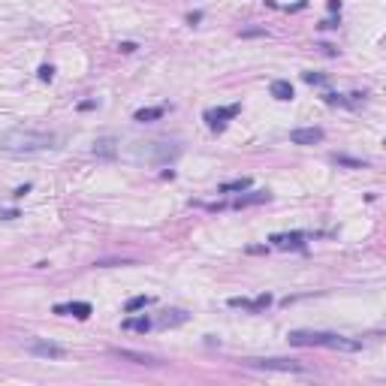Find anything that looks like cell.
Listing matches in <instances>:
<instances>
[{"mask_svg":"<svg viewBox=\"0 0 386 386\" xmlns=\"http://www.w3.org/2000/svg\"><path fill=\"white\" fill-rule=\"evenodd\" d=\"M55 145H58V136L42 133V130H6V133H0V154L25 157V154L52 151Z\"/></svg>","mask_w":386,"mask_h":386,"instance_id":"obj_1","label":"cell"},{"mask_svg":"<svg viewBox=\"0 0 386 386\" xmlns=\"http://www.w3.org/2000/svg\"><path fill=\"white\" fill-rule=\"evenodd\" d=\"M287 341L296 347H329V350H347V353L362 350V341L344 338L338 332H314V329H293Z\"/></svg>","mask_w":386,"mask_h":386,"instance_id":"obj_2","label":"cell"},{"mask_svg":"<svg viewBox=\"0 0 386 386\" xmlns=\"http://www.w3.org/2000/svg\"><path fill=\"white\" fill-rule=\"evenodd\" d=\"M245 368H259V371H293V374H305V365L296 359H245Z\"/></svg>","mask_w":386,"mask_h":386,"instance_id":"obj_3","label":"cell"},{"mask_svg":"<svg viewBox=\"0 0 386 386\" xmlns=\"http://www.w3.org/2000/svg\"><path fill=\"white\" fill-rule=\"evenodd\" d=\"M178 154H181V148L178 145L169 148V142H148L145 148H139V157H145L148 163H169V160H175Z\"/></svg>","mask_w":386,"mask_h":386,"instance_id":"obj_4","label":"cell"},{"mask_svg":"<svg viewBox=\"0 0 386 386\" xmlns=\"http://www.w3.org/2000/svg\"><path fill=\"white\" fill-rule=\"evenodd\" d=\"M238 112H242V106H238V103H232V106H221V109H208L202 118H205V124H208L211 130H224L226 121H229V118H235Z\"/></svg>","mask_w":386,"mask_h":386,"instance_id":"obj_5","label":"cell"},{"mask_svg":"<svg viewBox=\"0 0 386 386\" xmlns=\"http://www.w3.org/2000/svg\"><path fill=\"white\" fill-rule=\"evenodd\" d=\"M28 353L42 356V359H64L66 347L55 344V341H31V344H28Z\"/></svg>","mask_w":386,"mask_h":386,"instance_id":"obj_6","label":"cell"},{"mask_svg":"<svg viewBox=\"0 0 386 386\" xmlns=\"http://www.w3.org/2000/svg\"><path fill=\"white\" fill-rule=\"evenodd\" d=\"M55 314L61 317H79V320H88L94 314L91 302H66V305H55Z\"/></svg>","mask_w":386,"mask_h":386,"instance_id":"obj_7","label":"cell"},{"mask_svg":"<svg viewBox=\"0 0 386 386\" xmlns=\"http://www.w3.org/2000/svg\"><path fill=\"white\" fill-rule=\"evenodd\" d=\"M323 136L326 133L320 127H299L290 133V142L293 145H317V142H323Z\"/></svg>","mask_w":386,"mask_h":386,"instance_id":"obj_8","label":"cell"},{"mask_svg":"<svg viewBox=\"0 0 386 386\" xmlns=\"http://www.w3.org/2000/svg\"><path fill=\"white\" fill-rule=\"evenodd\" d=\"M112 356H118V359H127V362H133V365H148V368H157V365H163L160 359H154V356L148 353H136V350H112Z\"/></svg>","mask_w":386,"mask_h":386,"instance_id":"obj_9","label":"cell"},{"mask_svg":"<svg viewBox=\"0 0 386 386\" xmlns=\"http://www.w3.org/2000/svg\"><path fill=\"white\" fill-rule=\"evenodd\" d=\"M94 157H100V160H115V157H118V139H112V136L96 139L94 142Z\"/></svg>","mask_w":386,"mask_h":386,"instance_id":"obj_10","label":"cell"},{"mask_svg":"<svg viewBox=\"0 0 386 386\" xmlns=\"http://www.w3.org/2000/svg\"><path fill=\"white\" fill-rule=\"evenodd\" d=\"M305 238H308L305 232H275L269 242H272L275 248H302Z\"/></svg>","mask_w":386,"mask_h":386,"instance_id":"obj_11","label":"cell"},{"mask_svg":"<svg viewBox=\"0 0 386 386\" xmlns=\"http://www.w3.org/2000/svg\"><path fill=\"white\" fill-rule=\"evenodd\" d=\"M272 193L269 190H251V193H242L232 199V208H248V205H259V202H269Z\"/></svg>","mask_w":386,"mask_h":386,"instance_id":"obj_12","label":"cell"},{"mask_svg":"<svg viewBox=\"0 0 386 386\" xmlns=\"http://www.w3.org/2000/svg\"><path fill=\"white\" fill-rule=\"evenodd\" d=\"M269 91H272V96H275V100H281V103H290V100L296 96V91H293V85H290L287 79H275Z\"/></svg>","mask_w":386,"mask_h":386,"instance_id":"obj_13","label":"cell"},{"mask_svg":"<svg viewBox=\"0 0 386 386\" xmlns=\"http://www.w3.org/2000/svg\"><path fill=\"white\" fill-rule=\"evenodd\" d=\"M163 115H166V106H148V109H139V112L133 115V121H139V124H151V121H160Z\"/></svg>","mask_w":386,"mask_h":386,"instance_id":"obj_14","label":"cell"},{"mask_svg":"<svg viewBox=\"0 0 386 386\" xmlns=\"http://www.w3.org/2000/svg\"><path fill=\"white\" fill-rule=\"evenodd\" d=\"M121 329H127V332H142V335H145V332L151 329V320H148L145 314H142V317H127V320H121Z\"/></svg>","mask_w":386,"mask_h":386,"instance_id":"obj_15","label":"cell"},{"mask_svg":"<svg viewBox=\"0 0 386 386\" xmlns=\"http://www.w3.org/2000/svg\"><path fill=\"white\" fill-rule=\"evenodd\" d=\"M329 160L335 163V166H344V169H365L368 160H359V157H347V154H332Z\"/></svg>","mask_w":386,"mask_h":386,"instance_id":"obj_16","label":"cell"},{"mask_svg":"<svg viewBox=\"0 0 386 386\" xmlns=\"http://www.w3.org/2000/svg\"><path fill=\"white\" fill-rule=\"evenodd\" d=\"M251 187V178H235V181H224L218 190L221 193H242V190H248Z\"/></svg>","mask_w":386,"mask_h":386,"instance_id":"obj_17","label":"cell"},{"mask_svg":"<svg viewBox=\"0 0 386 386\" xmlns=\"http://www.w3.org/2000/svg\"><path fill=\"white\" fill-rule=\"evenodd\" d=\"M181 323H187V314L184 311H166L160 317V326H181Z\"/></svg>","mask_w":386,"mask_h":386,"instance_id":"obj_18","label":"cell"},{"mask_svg":"<svg viewBox=\"0 0 386 386\" xmlns=\"http://www.w3.org/2000/svg\"><path fill=\"white\" fill-rule=\"evenodd\" d=\"M145 305H151V296H133V299L127 302V308H124V311H127V314H133V311H142Z\"/></svg>","mask_w":386,"mask_h":386,"instance_id":"obj_19","label":"cell"},{"mask_svg":"<svg viewBox=\"0 0 386 386\" xmlns=\"http://www.w3.org/2000/svg\"><path fill=\"white\" fill-rule=\"evenodd\" d=\"M272 305V296L269 293H262V296H257V299H251V311H262V308H269Z\"/></svg>","mask_w":386,"mask_h":386,"instance_id":"obj_20","label":"cell"},{"mask_svg":"<svg viewBox=\"0 0 386 386\" xmlns=\"http://www.w3.org/2000/svg\"><path fill=\"white\" fill-rule=\"evenodd\" d=\"M94 266H100V269H109V266H136V259H100Z\"/></svg>","mask_w":386,"mask_h":386,"instance_id":"obj_21","label":"cell"},{"mask_svg":"<svg viewBox=\"0 0 386 386\" xmlns=\"http://www.w3.org/2000/svg\"><path fill=\"white\" fill-rule=\"evenodd\" d=\"M36 76H39L42 82H52V79H55V66H52V64H42L39 69H36Z\"/></svg>","mask_w":386,"mask_h":386,"instance_id":"obj_22","label":"cell"},{"mask_svg":"<svg viewBox=\"0 0 386 386\" xmlns=\"http://www.w3.org/2000/svg\"><path fill=\"white\" fill-rule=\"evenodd\" d=\"M302 79H305L308 85H326V76H320V73H305Z\"/></svg>","mask_w":386,"mask_h":386,"instance_id":"obj_23","label":"cell"},{"mask_svg":"<svg viewBox=\"0 0 386 386\" xmlns=\"http://www.w3.org/2000/svg\"><path fill=\"white\" fill-rule=\"evenodd\" d=\"M242 36H245V39H248V36H269V31H266V28H245Z\"/></svg>","mask_w":386,"mask_h":386,"instance_id":"obj_24","label":"cell"},{"mask_svg":"<svg viewBox=\"0 0 386 386\" xmlns=\"http://www.w3.org/2000/svg\"><path fill=\"white\" fill-rule=\"evenodd\" d=\"M31 193V184H21V187H15V193H12V199H25Z\"/></svg>","mask_w":386,"mask_h":386,"instance_id":"obj_25","label":"cell"},{"mask_svg":"<svg viewBox=\"0 0 386 386\" xmlns=\"http://www.w3.org/2000/svg\"><path fill=\"white\" fill-rule=\"evenodd\" d=\"M15 218H18L15 208H3V211H0V221H15Z\"/></svg>","mask_w":386,"mask_h":386,"instance_id":"obj_26","label":"cell"},{"mask_svg":"<svg viewBox=\"0 0 386 386\" xmlns=\"http://www.w3.org/2000/svg\"><path fill=\"white\" fill-rule=\"evenodd\" d=\"M136 49H139L136 42H121V45H118V52H124V55H133Z\"/></svg>","mask_w":386,"mask_h":386,"instance_id":"obj_27","label":"cell"},{"mask_svg":"<svg viewBox=\"0 0 386 386\" xmlns=\"http://www.w3.org/2000/svg\"><path fill=\"white\" fill-rule=\"evenodd\" d=\"M96 109V100H85V103H79V112H91Z\"/></svg>","mask_w":386,"mask_h":386,"instance_id":"obj_28","label":"cell"},{"mask_svg":"<svg viewBox=\"0 0 386 386\" xmlns=\"http://www.w3.org/2000/svg\"><path fill=\"white\" fill-rule=\"evenodd\" d=\"M199 21H202V12H190L187 15V25H199Z\"/></svg>","mask_w":386,"mask_h":386,"instance_id":"obj_29","label":"cell"},{"mask_svg":"<svg viewBox=\"0 0 386 386\" xmlns=\"http://www.w3.org/2000/svg\"><path fill=\"white\" fill-rule=\"evenodd\" d=\"M320 28H326V31H332V28H338V21H332V18H326Z\"/></svg>","mask_w":386,"mask_h":386,"instance_id":"obj_30","label":"cell"},{"mask_svg":"<svg viewBox=\"0 0 386 386\" xmlns=\"http://www.w3.org/2000/svg\"><path fill=\"white\" fill-rule=\"evenodd\" d=\"M329 9H332V12H338V9H341V0H329Z\"/></svg>","mask_w":386,"mask_h":386,"instance_id":"obj_31","label":"cell"}]
</instances>
